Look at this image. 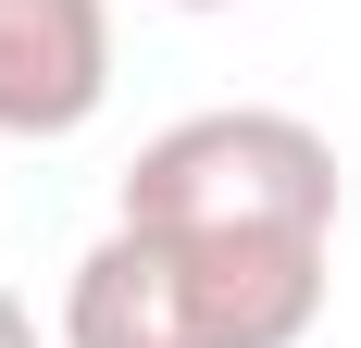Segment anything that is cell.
Listing matches in <instances>:
<instances>
[{
  "instance_id": "277c9868",
  "label": "cell",
  "mask_w": 361,
  "mask_h": 348,
  "mask_svg": "<svg viewBox=\"0 0 361 348\" xmlns=\"http://www.w3.org/2000/svg\"><path fill=\"white\" fill-rule=\"evenodd\" d=\"M0 348H37V323H25V299L0 286Z\"/></svg>"
},
{
  "instance_id": "5b68a950",
  "label": "cell",
  "mask_w": 361,
  "mask_h": 348,
  "mask_svg": "<svg viewBox=\"0 0 361 348\" xmlns=\"http://www.w3.org/2000/svg\"><path fill=\"white\" fill-rule=\"evenodd\" d=\"M175 13H237V0H175Z\"/></svg>"
},
{
  "instance_id": "3957f363",
  "label": "cell",
  "mask_w": 361,
  "mask_h": 348,
  "mask_svg": "<svg viewBox=\"0 0 361 348\" xmlns=\"http://www.w3.org/2000/svg\"><path fill=\"white\" fill-rule=\"evenodd\" d=\"M112 100V0H0V137H75Z\"/></svg>"
},
{
  "instance_id": "6da1fadb",
  "label": "cell",
  "mask_w": 361,
  "mask_h": 348,
  "mask_svg": "<svg viewBox=\"0 0 361 348\" xmlns=\"http://www.w3.org/2000/svg\"><path fill=\"white\" fill-rule=\"evenodd\" d=\"M324 261L336 249L112 224L63 286V348H299L324 323Z\"/></svg>"
},
{
  "instance_id": "7a4b0ae2",
  "label": "cell",
  "mask_w": 361,
  "mask_h": 348,
  "mask_svg": "<svg viewBox=\"0 0 361 348\" xmlns=\"http://www.w3.org/2000/svg\"><path fill=\"white\" fill-rule=\"evenodd\" d=\"M112 224H162V237H274V249H336V137L299 112H187L137 149Z\"/></svg>"
}]
</instances>
